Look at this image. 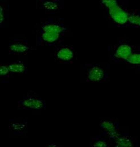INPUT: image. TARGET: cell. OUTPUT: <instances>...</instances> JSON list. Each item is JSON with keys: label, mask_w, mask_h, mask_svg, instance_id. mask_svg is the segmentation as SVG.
<instances>
[{"label": "cell", "mask_w": 140, "mask_h": 147, "mask_svg": "<svg viewBox=\"0 0 140 147\" xmlns=\"http://www.w3.org/2000/svg\"><path fill=\"white\" fill-rule=\"evenodd\" d=\"M100 3L107 9L114 25L118 27L129 26L128 9L124 2L116 0H104L100 1Z\"/></svg>", "instance_id": "1"}, {"label": "cell", "mask_w": 140, "mask_h": 147, "mask_svg": "<svg viewBox=\"0 0 140 147\" xmlns=\"http://www.w3.org/2000/svg\"><path fill=\"white\" fill-rule=\"evenodd\" d=\"M81 72L83 82L106 81L108 76V68L107 65L98 63L83 64Z\"/></svg>", "instance_id": "2"}, {"label": "cell", "mask_w": 140, "mask_h": 147, "mask_svg": "<svg viewBox=\"0 0 140 147\" xmlns=\"http://www.w3.org/2000/svg\"><path fill=\"white\" fill-rule=\"evenodd\" d=\"M139 47L133 45L127 39H119L117 44L114 45L112 47H110L111 60L117 63H122Z\"/></svg>", "instance_id": "3"}, {"label": "cell", "mask_w": 140, "mask_h": 147, "mask_svg": "<svg viewBox=\"0 0 140 147\" xmlns=\"http://www.w3.org/2000/svg\"><path fill=\"white\" fill-rule=\"evenodd\" d=\"M100 135L108 138L110 141L117 138L121 133L118 122L113 118H105L99 124Z\"/></svg>", "instance_id": "4"}, {"label": "cell", "mask_w": 140, "mask_h": 147, "mask_svg": "<svg viewBox=\"0 0 140 147\" xmlns=\"http://www.w3.org/2000/svg\"><path fill=\"white\" fill-rule=\"evenodd\" d=\"M65 34L46 32L37 29V45L56 47L63 43Z\"/></svg>", "instance_id": "5"}, {"label": "cell", "mask_w": 140, "mask_h": 147, "mask_svg": "<svg viewBox=\"0 0 140 147\" xmlns=\"http://www.w3.org/2000/svg\"><path fill=\"white\" fill-rule=\"evenodd\" d=\"M18 106L24 110H44L46 107V100L36 93H28L19 100Z\"/></svg>", "instance_id": "6"}, {"label": "cell", "mask_w": 140, "mask_h": 147, "mask_svg": "<svg viewBox=\"0 0 140 147\" xmlns=\"http://www.w3.org/2000/svg\"><path fill=\"white\" fill-rule=\"evenodd\" d=\"M37 29L46 32L66 33L68 28L65 26L63 18H49L42 20L38 24Z\"/></svg>", "instance_id": "7"}, {"label": "cell", "mask_w": 140, "mask_h": 147, "mask_svg": "<svg viewBox=\"0 0 140 147\" xmlns=\"http://www.w3.org/2000/svg\"><path fill=\"white\" fill-rule=\"evenodd\" d=\"M9 49V52L13 55H24L36 49V47L30 45L26 38L10 36Z\"/></svg>", "instance_id": "8"}, {"label": "cell", "mask_w": 140, "mask_h": 147, "mask_svg": "<svg viewBox=\"0 0 140 147\" xmlns=\"http://www.w3.org/2000/svg\"><path fill=\"white\" fill-rule=\"evenodd\" d=\"M54 54L55 62L59 64H67L73 63L75 57V51L73 48L63 43L56 47Z\"/></svg>", "instance_id": "9"}, {"label": "cell", "mask_w": 140, "mask_h": 147, "mask_svg": "<svg viewBox=\"0 0 140 147\" xmlns=\"http://www.w3.org/2000/svg\"><path fill=\"white\" fill-rule=\"evenodd\" d=\"M28 120L27 118L15 119L10 118L9 120V136L21 135L27 136Z\"/></svg>", "instance_id": "10"}, {"label": "cell", "mask_w": 140, "mask_h": 147, "mask_svg": "<svg viewBox=\"0 0 140 147\" xmlns=\"http://www.w3.org/2000/svg\"><path fill=\"white\" fill-rule=\"evenodd\" d=\"M112 147H133L136 146L135 139L128 135L126 131H122L121 134L116 139L110 141Z\"/></svg>", "instance_id": "11"}, {"label": "cell", "mask_w": 140, "mask_h": 147, "mask_svg": "<svg viewBox=\"0 0 140 147\" xmlns=\"http://www.w3.org/2000/svg\"><path fill=\"white\" fill-rule=\"evenodd\" d=\"M39 2V9L50 12H59L64 6V1L61 0H41Z\"/></svg>", "instance_id": "12"}, {"label": "cell", "mask_w": 140, "mask_h": 147, "mask_svg": "<svg viewBox=\"0 0 140 147\" xmlns=\"http://www.w3.org/2000/svg\"><path fill=\"white\" fill-rule=\"evenodd\" d=\"M9 5L6 1L0 2V26L8 27L9 23Z\"/></svg>", "instance_id": "13"}, {"label": "cell", "mask_w": 140, "mask_h": 147, "mask_svg": "<svg viewBox=\"0 0 140 147\" xmlns=\"http://www.w3.org/2000/svg\"><path fill=\"white\" fill-rule=\"evenodd\" d=\"M11 74H22L26 71L27 64L22 60H18L10 64H7Z\"/></svg>", "instance_id": "14"}, {"label": "cell", "mask_w": 140, "mask_h": 147, "mask_svg": "<svg viewBox=\"0 0 140 147\" xmlns=\"http://www.w3.org/2000/svg\"><path fill=\"white\" fill-rule=\"evenodd\" d=\"M91 147H112L110 140L104 136H95L92 138Z\"/></svg>", "instance_id": "15"}, {"label": "cell", "mask_w": 140, "mask_h": 147, "mask_svg": "<svg viewBox=\"0 0 140 147\" xmlns=\"http://www.w3.org/2000/svg\"><path fill=\"white\" fill-rule=\"evenodd\" d=\"M129 25L132 27H140V9H128Z\"/></svg>", "instance_id": "16"}, {"label": "cell", "mask_w": 140, "mask_h": 147, "mask_svg": "<svg viewBox=\"0 0 140 147\" xmlns=\"http://www.w3.org/2000/svg\"><path fill=\"white\" fill-rule=\"evenodd\" d=\"M122 63L133 65H140V46Z\"/></svg>", "instance_id": "17"}, {"label": "cell", "mask_w": 140, "mask_h": 147, "mask_svg": "<svg viewBox=\"0 0 140 147\" xmlns=\"http://www.w3.org/2000/svg\"><path fill=\"white\" fill-rule=\"evenodd\" d=\"M11 74L8 68L7 64H2L0 67V77L1 78L9 77Z\"/></svg>", "instance_id": "18"}]
</instances>
